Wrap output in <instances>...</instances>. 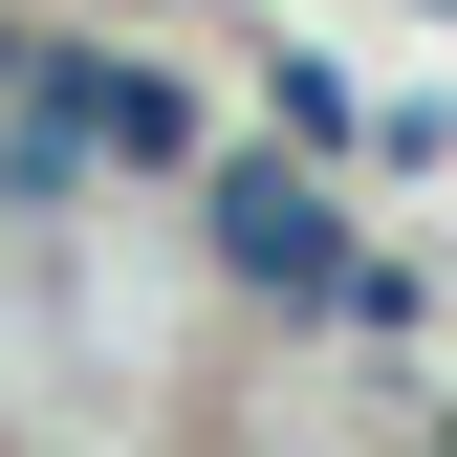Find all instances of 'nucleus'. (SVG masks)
I'll return each instance as SVG.
<instances>
[{"instance_id": "1", "label": "nucleus", "mask_w": 457, "mask_h": 457, "mask_svg": "<svg viewBox=\"0 0 457 457\" xmlns=\"http://www.w3.org/2000/svg\"><path fill=\"white\" fill-rule=\"evenodd\" d=\"M196 283L218 305H283V327H349V283H370V240H349V196H327V153H218L196 175Z\"/></svg>"}, {"instance_id": "2", "label": "nucleus", "mask_w": 457, "mask_h": 457, "mask_svg": "<svg viewBox=\"0 0 457 457\" xmlns=\"http://www.w3.org/2000/svg\"><path fill=\"white\" fill-rule=\"evenodd\" d=\"M392 131V109L349 87V66H327V44H283V153H327V175H349V153Z\"/></svg>"}, {"instance_id": "4", "label": "nucleus", "mask_w": 457, "mask_h": 457, "mask_svg": "<svg viewBox=\"0 0 457 457\" xmlns=\"http://www.w3.org/2000/svg\"><path fill=\"white\" fill-rule=\"evenodd\" d=\"M0 87H22V22H0Z\"/></svg>"}, {"instance_id": "3", "label": "nucleus", "mask_w": 457, "mask_h": 457, "mask_svg": "<svg viewBox=\"0 0 457 457\" xmlns=\"http://www.w3.org/2000/svg\"><path fill=\"white\" fill-rule=\"evenodd\" d=\"M392 457H457V392H414V436H392Z\"/></svg>"}]
</instances>
